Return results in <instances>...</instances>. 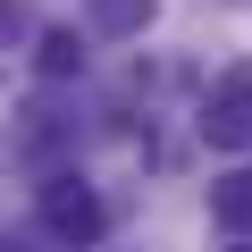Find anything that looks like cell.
Masks as SVG:
<instances>
[{
  "label": "cell",
  "mask_w": 252,
  "mask_h": 252,
  "mask_svg": "<svg viewBox=\"0 0 252 252\" xmlns=\"http://www.w3.org/2000/svg\"><path fill=\"white\" fill-rule=\"evenodd\" d=\"M202 143L210 152H244L252 143V67H227L202 101Z\"/></svg>",
  "instance_id": "1"
},
{
  "label": "cell",
  "mask_w": 252,
  "mask_h": 252,
  "mask_svg": "<svg viewBox=\"0 0 252 252\" xmlns=\"http://www.w3.org/2000/svg\"><path fill=\"white\" fill-rule=\"evenodd\" d=\"M210 219H219V227H235V235H252V168H235V177H219V185H210Z\"/></svg>",
  "instance_id": "3"
},
{
  "label": "cell",
  "mask_w": 252,
  "mask_h": 252,
  "mask_svg": "<svg viewBox=\"0 0 252 252\" xmlns=\"http://www.w3.org/2000/svg\"><path fill=\"white\" fill-rule=\"evenodd\" d=\"M152 0H93V34H143Z\"/></svg>",
  "instance_id": "4"
},
{
  "label": "cell",
  "mask_w": 252,
  "mask_h": 252,
  "mask_svg": "<svg viewBox=\"0 0 252 252\" xmlns=\"http://www.w3.org/2000/svg\"><path fill=\"white\" fill-rule=\"evenodd\" d=\"M34 67H42V76H76V67H84V42H76V34H42Z\"/></svg>",
  "instance_id": "5"
},
{
  "label": "cell",
  "mask_w": 252,
  "mask_h": 252,
  "mask_svg": "<svg viewBox=\"0 0 252 252\" xmlns=\"http://www.w3.org/2000/svg\"><path fill=\"white\" fill-rule=\"evenodd\" d=\"M42 227H51L59 244H101L109 210H101V193H93V185H76V177H51V185H42Z\"/></svg>",
  "instance_id": "2"
},
{
  "label": "cell",
  "mask_w": 252,
  "mask_h": 252,
  "mask_svg": "<svg viewBox=\"0 0 252 252\" xmlns=\"http://www.w3.org/2000/svg\"><path fill=\"white\" fill-rule=\"evenodd\" d=\"M0 252H17V244H9V235H0Z\"/></svg>",
  "instance_id": "6"
}]
</instances>
